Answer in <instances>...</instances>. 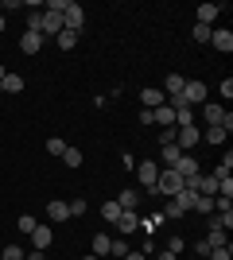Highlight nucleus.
<instances>
[{
	"label": "nucleus",
	"instance_id": "473e14b6",
	"mask_svg": "<svg viewBox=\"0 0 233 260\" xmlns=\"http://www.w3.org/2000/svg\"><path fill=\"white\" fill-rule=\"evenodd\" d=\"M206 260H233V249L229 245H222V249H210V256Z\"/></svg>",
	"mask_w": 233,
	"mask_h": 260
},
{
	"label": "nucleus",
	"instance_id": "b1692460",
	"mask_svg": "<svg viewBox=\"0 0 233 260\" xmlns=\"http://www.w3.org/2000/svg\"><path fill=\"white\" fill-rule=\"evenodd\" d=\"M229 171H233V152H225V159L218 163V171H214V179H229Z\"/></svg>",
	"mask_w": 233,
	"mask_h": 260
},
{
	"label": "nucleus",
	"instance_id": "aec40b11",
	"mask_svg": "<svg viewBox=\"0 0 233 260\" xmlns=\"http://www.w3.org/2000/svg\"><path fill=\"white\" fill-rule=\"evenodd\" d=\"M206 245H210V249H222V245H229L225 229H210V233H206Z\"/></svg>",
	"mask_w": 233,
	"mask_h": 260
},
{
	"label": "nucleus",
	"instance_id": "a878e982",
	"mask_svg": "<svg viewBox=\"0 0 233 260\" xmlns=\"http://www.w3.org/2000/svg\"><path fill=\"white\" fill-rule=\"evenodd\" d=\"M93 256H109V237H105V233L93 237Z\"/></svg>",
	"mask_w": 233,
	"mask_h": 260
},
{
	"label": "nucleus",
	"instance_id": "a211bd4d",
	"mask_svg": "<svg viewBox=\"0 0 233 260\" xmlns=\"http://www.w3.org/2000/svg\"><path fill=\"white\" fill-rule=\"evenodd\" d=\"M55 43L62 47V51H74V47H78V35H74V31H66V27H62V31L55 35Z\"/></svg>",
	"mask_w": 233,
	"mask_h": 260
},
{
	"label": "nucleus",
	"instance_id": "58836bf2",
	"mask_svg": "<svg viewBox=\"0 0 233 260\" xmlns=\"http://www.w3.org/2000/svg\"><path fill=\"white\" fill-rule=\"evenodd\" d=\"M121 260H148V256H144V252H124Z\"/></svg>",
	"mask_w": 233,
	"mask_h": 260
},
{
	"label": "nucleus",
	"instance_id": "2f4dec72",
	"mask_svg": "<svg viewBox=\"0 0 233 260\" xmlns=\"http://www.w3.org/2000/svg\"><path fill=\"white\" fill-rule=\"evenodd\" d=\"M66 206H70V217H82L86 214V198H70Z\"/></svg>",
	"mask_w": 233,
	"mask_h": 260
},
{
	"label": "nucleus",
	"instance_id": "6e6552de",
	"mask_svg": "<svg viewBox=\"0 0 233 260\" xmlns=\"http://www.w3.org/2000/svg\"><path fill=\"white\" fill-rule=\"evenodd\" d=\"M113 225H117V233H124V237H128V233L140 225V217H136V210H121V217H117Z\"/></svg>",
	"mask_w": 233,
	"mask_h": 260
},
{
	"label": "nucleus",
	"instance_id": "c85d7f7f",
	"mask_svg": "<svg viewBox=\"0 0 233 260\" xmlns=\"http://www.w3.org/2000/svg\"><path fill=\"white\" fill-rule=\"evenodd\" d=\"M124 252H128V241H124V237H117V241H109V256H117V260H121V256H124Z\"/></svg>",
	"mask_w": 233,
	"mask_h": 260
},
{
	"label": "nucleus",
	"instance_id": "dca6fc26",
	"mask_svg": "<svg viewBox=\"0 0 233 260\" xmlns=\"http://www.w3.org/2000/svg\"><path fill=\"white\" fill-rule=\"evenodd\" d=\"M183 86H187V78H183V74H167V78H163V89L171 93V98H179V93H183Z\"/></svg>",
	"mask_w": 233,
	"mask_h": 260
},
{
	"label": "nucleus",
	"instance_id": "ea45409f",
	"mask_svg": "<svg viewBox=\"0 0 233 260\" xmlns=\"http://www.w3.org/2000/svg\"><path fill=\"white\" fill-rule=\"evenodd\" d=\"M155 260H179V256H175V252H159Z\"/></svg>",
	"mask_w": 233,
	"mask_h": 260
},
{
	"label": "nucleus",
	"instance_id": "0eeeda50",
	"mask_svg": "<svg viewBox=\"0 0 233 260\" xmlns=\"http://www.w3.org/2000/svg\"><path fill=\"white\" fill-rule=\"evenodd\" d=\"M140 105H144V109H159V105H167V98H163V89H155V86L140 89Z\"/></svg>",
	"mask_w": 233,
	"mask_h": 260
},
{
	"label": "nucleus",
	"instance_id": "cd10ccee",
	"mask_svg": "<svg viewBox=\"0 0 233 260\" xmlns=\"http://www.w3.org/2000/svg\"><path fill=\"white\" fill-rule=\"evenodd\" d=\"M35 225H39V221H35L31 214H23L20 221H16V229H20V233H27V237H31V233H35Z\"/></svg>",
	"mask_w": 233,
	"mask_h": 260
},
{
	"label": "nucleus",
	"instance_id": "7ed1b4c3",
	"mask_svg": "<svg viewBox=\"0 0 233 260\" xmlns=\"http://www.w3.org/2000/svg\"><path fill=\"white\" fill-rule=\"evenodd\" d=\"M202 140V132L194 128V124H183V128H175V148L179 152H194V144Z\"/></svg>",
	"mask_w": 233,
	"mask_h": 260
},
{
	"label": "nucleus",
	"instance_id": "4c0bfd02",
	"mask_svg": "<svg viewBox=\"0 0 233 260\" xmlns=\"http://www.w3.org/2000/svg\"><path fill=\"white\" fill-rule=\"evenodd\" d=\"M23 260H47V252H39V249H31V252H23Z\"/></svg>",
	"mask_w": 233,
	"mask_h": 260
},
{
	"label": "nucleus",
	"instance_id": "2eb2a0df",
	"mask_svg": "<svg viewBox=\"0 0 233 260\" xmlns=\"http://www.w3.org/2000/svg\"><path fill=\"white\" fill-rule=\"evenodd\" d=\"M140 198H144V194L128 186V190H121V194H117V206H121V210H136V202H140Z\"/></svg>",
	"mask_w": 233,
	"mask_h": 260
},
{
	"label": "nucleus",
	"instance_id": "f03ea898",
	"mask_svg": "<svg viewBox=\"0 0 233 260\" xmlns=\"http://www.w3.org/2000/svg\"><path fill=\"white\" fill-rule=\"evenodd\" d=\"M155 175H159V163H155V159H140V163H136V183H140V194L155 186Z\"/></svg>",
	"mask_w": 233,
	"mask_h": 260
},
{
	"label": "nucleus",
	"instance_id": "f257e3e1",
	"mask_svg": "<svg viewBox=\"0 0 233 260\" xmlns=\"http://www.w3.org/2000/svg\"><path fill=\"white\" fill-rule=\"evenodd\" d=\"M62 27L74 31V35H82V27H86V8L74 4V0H66V8H62Z\"/></svg>",
	"mask_w": 233,
	"mask_h": 260
},
{
	"label": "nucleus",
	"instance_id": "412c9836",
	"mask_svg": "<svg viewBox=\"0 0 233 260\" xmlns=\"http://www.w3.org/2000/svg\"><path fill=\"white\" fill-rule=\"evenodd\" d=\"M62 152H66V140H62V136H51V140H47V155H58V159H62Z\"/></svg>",
	"mask_w": 233,
	"mask_h": 260
},
{
	"label": "nucleus",
	"instance_id": "393cba45",
	"mask_svg": "<svg viewBox=\"0 0 233 260\" xmlns=\"http://www.w3.org/2000/svg\"><path fill=\"white\" fill-rule=\"evenodd\" d=\"M82 159H86V155L78 152V148H66V152H62V163H66V167H82Z\"/></svg>",
	"mask_w": 233,
	"mask_h": 260
},
{
	"label": "nucleus",
	"instance_id": "c9c22d12",
	"mask_svg": "<svg viewBox=\"0 0 233 260\" xmlns=\"http://www.w3.org/2000/svg\"><path fill=\"white\" fill-rule=\"evenodd\" d=\"M222 98H225V101L233 98V78H222Z\"/></svg>",
	"mask_w": 233,
	"mask_h": 260
},
{
	"label": "nucleus",
	"instance_id": "4be33fe9",
	"mask_svg": "<svg viewBox=\"0 0 233 260\" xmlns=\"http://www.w3.org/2000/svg\"><path fill=\"white\" fill-rule=\"evenodd\" d=\"M225 136H229L225 128H206V132H202V140H206V144H225Z\"/></svg>",
	"mask_w": 233,
	"mask_h": 260
},
{
	"label": "nucleus",
	"instance_id": "9b49d317",
	"mask_svg": "<svg viewBox=\"0 0 233 260\" xmlns=\"http://www.w3.org/2000/svg\"><path fill=\"white\" fill-rule=\"evenodd\" d=\"M210 47H218V51L229 54L233 51V31H229V27H218V31L210 35Z\"/></svg>",
	"mask_w": 233,
	"mask_h": 260
},
{
	"label": "nucleus",
	"instance_id": "20e7f679",
	"mask_svg": "<svg viewBox=\"0 0 233 260\" xmlns=\"http://www.w3.org/2000/svg\"><path fill=\"white\" fill-rule=\"evenodd\" d=\"M206 93H210V89H206V82H198V78H194V82H187V86H183V93H179V98L187 101V105H206Z\"/></svg>",
	"mask_w": 233,
	"mask_h": 260
},
{
	"label": "nucleus",
	"instance_id": "79ce46f5",
	"mask_svg": "<svg viewBox=\"0 0 233 260\" xmlns=\"http://www.w3.org/2000/svg\"><path fill=\"white\" fill-rule=\"evenodd\" d=\"M82 260H101V256H93V252H89V256H82Z\"/></svg>",
	"mask_w": 233,
	"mask_h": 260
},
{
	"label": "nucleus",
	"instance_id": "e433bc0d",
	"mask_svg": "<svg viewBox=\"0 0 233 260\" xmlns=\"http://www.w3.org/2000/svg\"><path fill=\"white\" fill-rule=\"evenodd\" d=\"M194 252H198V256H210V245H206V237L194 241Z\"/></svg>",
	"mask_w": 233,
	"mask_h": 260
},
{
	"label": "nucleus",
	"instance_id": "72a5a7b5",
	"mask_svg": "<svg viewBox=\"0 0 233 260\" xmlns=\"http://www.w3.org/2000/svg\"><path fill=\"white\" fill-rule=\"evenodd\" d=\"M4 260H23V249L20 245H8V249H4Z\"/></svg>",
	"mask_w": 233,
	"mask_h": 260
},
{
	"label": "nucleus",
	"instance_id": "1a4fd4ad",
	"mask_svg": "<svg viewBox=\"0 0 233 260\" xmlns=\"http://www.w3.org/2000/svg\"><path fill=\"white\" fill-rule=\"evenodd\" d=\"M66 217H70V206L62 198H51V202H47V221H66Z\"/></svg>",
	"mask_w": 233,
	"mask_h": 260
},
{
	"label": "nucleus",
	"instance_id": "f704fd0d",
	"mask_svg": "<svg viewBox=\"0 0 233 260\" xmlns=\"http://www.w3.org/2000/svg\"><path fill=\"white\" fill-rule=\"evenodd\" d=\"M167 252H175V256H179V252H183V237H171V241H167Z\"/></svg>",
	"mask_w": 233,
	"mask_h": 260
},
{
	"label": "nucleus",
	"instance_id": "a19ab883",
	"mask_svg": "<svg viewBox=\"0 0 233 260\" xmlns=\"http://www.w3.org/2000/svg\"><path fill=\"white\" fill-rule=\"evenodd\" d=\"M4 74H8V70H4V66H0V93H4Z\"/></svg>",
	"mask_w": 233,
	"mask_h": 260
},
{
	"label": "nucleus",
	"instance_id": "5701e85b",
	"mask_svg": "<svg viewBox=\"0 0 233 260\" xmlns=\"http://www.w3.org/2000/svg\"><path fill=\"white\" fill-rule=\"evenodd\" d=\"M179 155H183V152H179L175 144H163V167H175V163H179Z\"/></svg>",
	"mask_w": 233,
	"mask_h": 260
},
{
	"label": "nucleus",
	"instance_id": "39448f33",
	"mask_svg": "<svg viewBox=\"0 0 233 260\" xmlns=\"http://www.w3.org/2000/svg\"><path fill=\"white\" fill-rule=\"evenodd\" d=\"M175 171L183 175V183H190V179H198V159H194V152H183L179 155V163H175Z\"/></svg>",
	"mask_w": 233,
	"mask_h": 260
},
{
	"label": "nucleus",
	"instance_id": "37998d69",
	"mask_svg": "<svg viewBox=\"0 0 233 260\" xmlns=\"http://www.w3.org/2000/svg\"><path fill=\"white\" fill-rule=\"evenodd\" d=\"M4 23H8V20H4V16H0V31H4Z\"/></svg>",
	"mask_w": 233,
	"mask_h": 260
},
{
	"label": "nucleus",
	"instance_id": "bb28decb",
	"mask_svg": "<svg viewBox=\"0 0 233 260\" xmlns=\"http://www.w3.org/2000/svg\"><path fill=\"white\" fill-rule=\"evenodd\" d=\"M101 217H105V221H117V217H121V206H117V198L101 206Z\"/></svg>",
	"mask_w": 233,
	"mask_h": 260
},
{
	"label": "nucleus",
	"instance_id": "6ab92c4d",
	"mask_svg": "<svg viewBox=\"0 0 233 260\" xmlns=\"http://www.w3.org/2000/svg\"><path fill=\"white\" fill-rule=\"evenodd\" d=\"M190 210H194V214H214V198L210 194H194V206Z\"/></svg>",
	"mask_w": 233,
	"mask_h": 260
},
{
	"label": "nucleus",
	"instance_id": "9d476101",
	"mask_svg": "<svg viewBox=\"0 0 233 260\" xmlns=\"http://www.w3.org/2000/svg\"><path fill=\"white\" fill-rule=\"evenodd\" d=\"M222 12H225V4H198V12H194V16H198V23H206V27H210Z\"/></svg>",
	"mask_w": 233,
	"mask_h": 260
},
{
	"label": "nucleus",
	"instance_id": "f8f14e48",
	"mask_svg": "<svg viewBox=\"0 0 233 260\" xmlns=\"http://www.w3.org/2000/svg\"><path fill=\"white\" fill-rule=\"evenodd\" d=\"M152 124H163V128H175V109H171V105H159V109H152Z\"/></svg>",
	"mask_w": 233,
	"mask_h": 260
},
{
	"label": "nucleus",
	"instance_id": "7c9ffc66",
	"mask_svg": "<svg viewBox=\"0 0 233 260\" xmlns=\"http://www.w3.org/2000/svg\"><path fill=\"white\" fill-rule=\"evenodd\" d=\"M214 27H206V23H194V43H210Z\"/></svg>",
	"mask_w": 233,
	"mask_h": 260
},
{
	"label": "nucleus",
	"instance_id": "423d86ee",
	"mask_svg": "<svg viewBox=\"0 0 233 260\" xmlns=\"http://www.w3.org/2000/svg\"><path fill=\"white\" fill-rule=\"evenodd\" d=\"M43 43H47V39H43L39 31H23V35H20V51H23V54H39V47H43Z\"/></svg>",
	"mask_w": 233,
	"mask_h": 260
},
{
	"label": "nucleus",
	"instance_id": "ddd939ff",
	"mask_svg": "<svg viewBox=\"0 0 233 260\" xmlns=\"http://www.w3.org/2000/svg\"><path fill=\"white\" fill-rule=\"evenodd\" d=\"M31 241H35V249H39V252H47V249H51V241H55V233H51L47 225H35Z\"/></svg>",
	"mask_w": 233,
	"mask_h": 260
},
{
	"label": "nucleus",
	"instance_id": "c756f323",
	"mask_svg": "<svg viewBox=\"0 0 233 260\" xmlns=\"http://www.w3.org/2000/svg\"><path fill=\"white\" fill-rule=\"evenodd\" d=\"M183 214H187V210L179 206L175 198H167V202H163V217H183Z\"/></svg>",
	"mask_w": 233,
	"mask_h": 260
},
{
	"label": "nucleus",
	"instance_id": "4468645a",
	"mask_svg": "<svg viewBox=\"0 0 233 260\" xmlns=\"http://www.w3.org/2000/svg\"><path fill=\"white\" fill-rule=\"evenodd\" d=\"M194 190H198V194H218V179H214V175H198V179H194Z\"/></svg>",
	"mask_w": 233,
	"mask_h": 260
},
{
	"label": "nucleus",
	"instance_id": "f3484780",
	"mask_svg": "<svg viewBox=\"0 0 233 260\" xmlns=\"http://www.w3.org/2000/svg\"><path fill=\"white\" fill-rule=\"evenodd\" d=\"M23 74H4V93H23Z\"/></svg>",
	"mask_w": 233,
	"mask_h": 260
}]
</instances>
